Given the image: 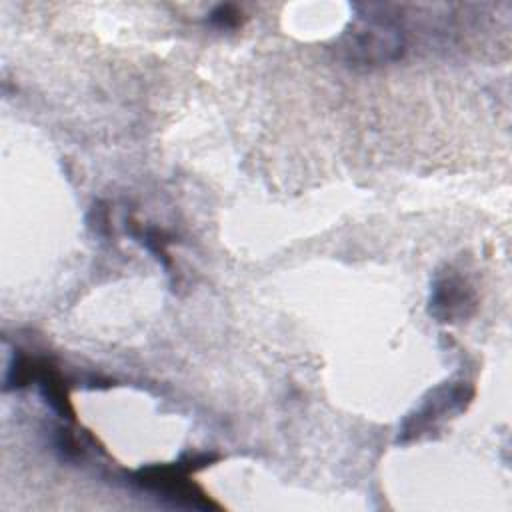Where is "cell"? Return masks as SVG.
<instances>
[{
    "label": "cell",
    "instance_id": "cell-4",
    "mask_svg": "<svg viewBox=\"0 0 512 512\" xmlns=\"http://www.w3.org/2000/svg\"><path fill=\"white\" fill-rule=\"evenodd\" d=\"M476 310L478 292L470 278L454 266L438 270L430 284L428 314L440 324H460L472 318Z\"/></svg>",
    "mask_w": 512,
    "mask_h": 512
},
{
    "label": "cell",
    "instance_id": "cell-8",
    "mask_svg": "<svg viewBox=\"0 0 512 512\" xmlns=\"http://www.w3.org/2000/svg\"><path fill=\"white\" fill-rule=\"evenodd\" d=\"M242 10L236 4H218L208 14V22L220 30H234L242 24Z\"/></svg>",
    "mask_w": 512,
    "mask_h": 512
},
{
    "label": "cell",
    "instance_id": "cell-3",
    "mask_svg": "<svg viewBox=\"0 0 512 512\" xmlns=\"http://www.w3.org/2000/svg\"><path fill=\"white\" fill-rule=\"evenodd\" d=\"M476 390L470 382L450 380L432 388L398 428V442L408 444L436 432L448 418L462 414Z\"/></svg>",
    "mask_w": 512,
    "mask_h": 512
},
{
    "label": "cell",
    "instance_id": "cell-2",
    "mask_svg": "<svg viewBox=\"0 0 512 512\" xmlns=\"http://www.w3.org/2000/svg\"><path fill=\"white\" fill-rule=\"evenodd\" d=\"M218 460L214 454H186L170 464H150L130 474V484L144 492H152L172 506H184L194 510H218L220 504L208 498V494L190 478L196 470L210 466Z\"/></svg>",
    "mask_w": 512,
    "mask_h": 512
},
{
    "label": "cell",
    "instance_id": "cell-5",
    "mask_svg": "<svg viewBox=\"0 0 512 512\" xmlns=\"http://www.w3.org/2000/svg\"><path fill=\"white\" fill-rule=\"evenodd\" d=\"M34 382L44 398V402L66 420H74V406L70 402L68 384L58 370V366L48 358H36L34 366Z\"/></svg>",
    "mask_w": 512,
    "mask_h": 512
},
{
    "label": "cell",
    "instance_id": "cell-1",
    "mask_svg": "<svg viewBox=\"0 0 512 512\" xmlns=\"http://www.w3.org/2000/svg\"><path fill=\"white\" fill-rule=\"evenodd\" d=\"M406 52V28L386 4H354V16L336 40L338 58L360 70L388 66Z\"/></svg>",
    "mask_w": 512,
    "mask_h": 512
},
{
    "label": "cell",
    "instance_id": "cell-6",
    "mask_svg": "<svg viewBox=\"0 0 512 512\" xmlns=\"http://www.w3.org/2000/svg\"><path fill=\"white\" fill-rule=\"evenodd\" d=\"M130 236L136 238L148 252H152L156 256V260L166 270H170V266H172V260H170V254H168L170 236L164 230L154 228V226H142V224L130 222Z\"/></svg>",
    "mask_w": 512,
    "mask_h": 512
},
{
    "label": "cell",
    "instance_id": "cell-7",
    "mask_svg": "<svg viewBox=\"0 0 512 512\" xmlns=\"http://www.w3.org/2000/svg\"><path fill=\"white\" fill-rule=\"evenodd\" d=\"M54 450L60 454L62 460H80L86 452V444L76 432L62 426L54 434Z\"/></svg>",
    "mask_w": 512,
    "mask_h": 512
}]
</instances>
